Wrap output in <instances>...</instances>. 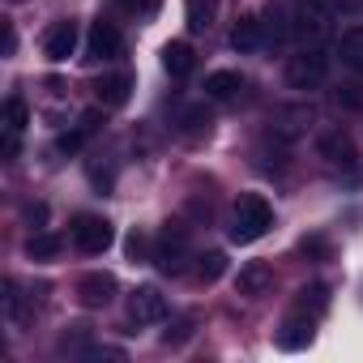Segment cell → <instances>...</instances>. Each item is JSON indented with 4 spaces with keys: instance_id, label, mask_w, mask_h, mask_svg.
<instances>
[{
    "instance_id": "1",
    "label": "cell",
    "mask_w": 363,
    "mask_h": 363,
    "mask_svg": "<svg viewBox=\"0 0 363 363\" xmlns=\"http://www.w3.org/2000/svg\"><path fill=\"white\" fill-rule=\"evenodd\" d=\"M274 227V210L261 193H244L231 210V240L235 244H257L261 235H269Z\"/></svg>"
},
{
    "instance_id": "7",
    "label": "cell",
    "mask_w": 363,
    "mask_h": 363,
    "mask_svg": "<svg viewBox=\"0 0 363 363\" xmlns=\"http://www.w3.org/2000/svg\"><path fill=\"white\" fill-rule=\"evenodd\" d=\"M128 316L137 325H158L167 320V299L158 295V286H137L133 299H128Z\"/></svg>"
},
{
    "instance_id": "6",
    "label": "cell",
    "mask_w": 363,
    "mask_h": 363,
    "mask_svg": "<svg viewBox=\"0 0 363 363\" xmlns=\"http://www.w3.org/2000/svg\"><path fill=\"white\" fill-rule=\"evenodd\" d=\"M312 329H316V316L295 308V312L282 320V329L274 333V342H278V350H303V346L312 342Z\"/></svg>"
},
{
    "instance_id": "3",
    "label": "cell",
    "mask_w": 363,
    "mask_h": 363,
    "mask_svg": "<svg viewBox=\"0 0 363 363\" xmlns=\"http://www.w3.org/2000/svg\"><path fill=\"white\" fill-rule=\"evenodd\" d=\"M111 240H116V231H111V223H107V218H99V214H82V218H73V244H77L86 257L107 252V248H111Z\"/></svg>"
},
{
    "instance_id": "26",
    "label": "cell",
    "mask_w": 363,
    "mask_h": 363,
    "mask_svg": "<svg viewBox=\"0 0 363 363\" xmlns=\"http://www.w3.org/2000/svg\"><path fill=\"white\" fill-rule=\"evenodd\" d=\"M13 48H18V35H13V26L5 22V56H13Z\"/></svg>"
},
{
    "instance_id": "5",
    "label": "cell",
    "mask_w": 363,
    "mask_h": 363,
    "mask_svg": "<svg viewBox=\"0 0 363 363\" xmlns=\"http://www.w3.org/2000/svg\"><path fill=\"white\" fill-rule=\"evenodd\" d=\"M120 56H124L120 30L107 26V22H99V26L90 30V39H86V60H90V65H111V60H120Z\"/></svg>"
},
{
    "instance_id": "12",
    "label": "cell",
    "mask_w": 363,
    "mask_h": 363,
    "mask_svg": "<svg viewBox=\"0 0 363 363\" xmlns=\"http://www.w3.org/2000/svg\"><path fill=\"white\" fill-rule=\"evenodd\" d=\"M99 124H103V111H86V116H82V120H77L69 133H60L56 150H60V154H77V150H82V145H86V141L99 133Z\"/></svg>"
},
{
    "instance_id": "15",
    "label": "cell",
    "mask_w": 363,
    "mask_h": 363,
    "mask_svg": "<svg viewBox=\"0 0 363 363\" xmlns=\"http://www.w3.org/2000/svg\"><path fill=\"white\" fill-rule=\"evenodd\" d=\"M94 94H99L103 107H124L128 94H133V77H128V73H111V77H103V82L94 86Z\"/></svg>"
},
{
    "instance_id": "23",
    "label": "cell",
    "mask_w": 363,
    "mask_h": 363,
    "mask_svg": "<svg viewBox=\"0 0 363 363\" xmlns=\"http://www.w3.org/2000/svg\"><path fill=\"white\" fill-rule=\"evenodd\" d=\"M223 269H227V257H223V252H206V257H201V265H197L201 282H214V278H223Z\"/></svg>"
},
{
    "instance_id": "24",
    "label": "cell",
    "mask_w": 363,
    "mask_h": 363,
    "mask_svg": "<svg viewBox=\"0 0 363 363\" xmlns=\"http://www.w3.org/2000/svg\"><path fill=\"white\" fill-rule=\"evenodd\" d=\"M116 5H124L128 13H154V9L162 5V0H116Z\"/></svg>"
},
{
    "instance_id": "10",
    "label": "cell",
    "mask_w": 363,
    "mask_h": 363,
    "mask_svg": "<svg viewBox=\"0 0 363 363\" xmlns=\"http://www.w3.org/2000/svg\"><path fill=\"white\" fill-rule=\"evenodd\" d=\"M269 282H274V269H269L265 261H248V265H240V274H235V295L257 299V295L269 291Z\"/></svg>"
},
{
    "instance_id": "21",
    "label": "cell",
    "mask_w": 363,
    "mask_h": 363,
    "mask_svg": "<svg viewBox=\"0 0 363 363\" xmlns=\"http://www.w3.org/2000/svg\"><path fill=\"white\" fill-rule=\"evenodd\" d=\"M325 303H329L325 286H303V291H299V299H295V308H299V312H312V316H320V312H325Z\"/></svg>"
},
{
    "instance_id": "20",
    "label": "cell",
    "mask_w": 363,
    "mask_h": 363,
    "mask_svg": "<svg viewBox=\"0 0 363 363\" xmlns=\"http://www.w3.org/2000/svg\"><path fill=\"white\" fill-rule=\"evenodd\" d=\"M65 248V240L60 235H52V231H43V235H35L30 244H26V252H30V261H52L56 252Z\"/></svg>"
},
{
    "instance_id": "11",
    "label": "cell",
    "mask_w": 363,
    "mask_h": 363,
    "mask_svg": "<svg viewBox=\"0 0 363 363\" xmlns=\"http://www.w3.org/2000/svg\"><path fill=\"white\" fill-rule=\"evenodd\" d=\"M111 295H116V278H111V274H86V278L77 282V299H82L86 308H107Z\"/></svg>"
},
{
    "instance_id": "13",
    "label": "cell",
    "mask_w": 363,
    "mask_h": 363,
    "mask_svg": "<svg viewBox=\"0 0 363 363\" xmlns=\"http://www.w3.org/2000/svg\"><path fill=\"white\" fill-rule=\"evenodd\" d=\"M316 150H320V158L333 162V167H354V162H359V154H354V145H350L346 133H325Z\"/></svg>"
},
{
    "instance_id": "18",
    "label": "cell",
    "mask_w": 363,
    "mask_h": 363,
    "mask_svg": "<svg viewBox=\"0 0 363 363\" xmlns=\"http://www.w3.org/2000/svg\"><path fill=\"white\" fill-rule=\"evenodd\" d=\"M337 56H342V65H346V69L363 73V26L342 30V39H337Z\"/></svg>"
},
{
    "instance_id": "9",
    "label": "cell",
    "mask_w": 363,
    "mask_h": 363,
    "mask_svg": "<svg viewBox=\"0 0 363 363\" xmlns=\"http://www.w3.org/2000/svg\"><path fill=\"white\" fill-rule=\"evenodd\" d=\"M30 124V111H26V99H5V158H18V141Z\"/></svg>"
},
{
    "instance_id": "14",
    "label": "cell",
    "mask_w": 363,
    "mask_h": 363,
    "mask_svg": "<svg viewBox=\"0 0 363 363\" xmlns=\"http://www.w3.org/2000/svg\"><path fill=\"white\" fill-rule=\"evenodd\" d=\"M231 48H235L240 56H248V52H261V48H265V22H257V18H244V22L231 30Z\"/></svg>"
},
{
    "instance_id": "19",
    "label": "cell",
    "mask_w": 363,
    "mask_h": 363,
    "mask_svg": "<svg viewBox=\"0 0 363 363\" xmlns=\"http://www.w3.org/2000/svg\"><path fill=\"white\" fill-rule=\"evenodd\" d=\"M162 69L171 77H189L193 73V48L189 43H167L162 48Z\"/></svg>"
},
{
    "instance_id": "22",
    "label": "cell",
    "mask_w": 363,
    "mask_h": 363,
    "mask_svg": "<svg viewBox=\"0 0 363 363\" xmlns=\"http://www.w3.org/2000/svg\"><path fill=\"white\" fill-rule=\"evenodd\" d=\"M210 22H214V0H189V26L210 30Z\"/></svg>"
},
{
    "instance_id": "2",
    "label": "cell",
    "mask_w": 363,
    "mask_h": 363,
    "mask_svg": "<svg viewBox=\"0 0 363 363\" xmlns=\"http://www.w3.org/2000/svg\"><path fill=\"white\" fill-rule=\"evenodd\" d=\"M329 73V56L312 43V48H299L291 60H286V86L291 90H316Z\"/></svg>"
},
{
    "instance_id": "16",
    "label": "cell",
    "mask_w": 363,
    "mask_h": 363,
    "mask_svg": "<svg viewBox=\"0 0 363 363\" xmlns=\"http://www.w3.org/2000/svg\"><path fill=\"white\" fill-rule=\"evenodd\" d=\"M179 252H184V231H179V227H167V231L158 235V252H154L158 269H179Z\"/></svg>"
},
{
    "instance_id": "8",
    "label": "cell",
    "mask_w": 363,
    "mask_h": 363,
    "mask_svg": "<svg viewBox=\"0 0 363 363\" xmlns=\"http://www.w3.org/2000/svg\"><path fill=\"white\" fill-rule=\"evenodd\" d=\"M73 52H77V22H56L48 30V39H43V56L52 65H65Z\"/></svg>"
},
{
    "instance_id": "4",
    "label": "cell",
    "mask_w": 363,
    "mask_h": 363,
    "mask_svg": "<svg viewBox=\"0 0 363 363\" xmlns=\"http://www.w3.org/2000/svg\"><path fill=\"white\" fill-rule=\"evenodd\" d=\"M329 22H333V13L320 5V0H303V5L291 13V35H299V39H308V43H320L325 35H329Z\"/></svg>"
},
{
    "instance_id": "17",
    "label": "cell",
    "mask_w": 363,
    "mask_h": 363,
    "mask_svg": "<svg viewBox=\"0 0 363 363\" xmlns=\"http://www.w3.org/2000/svg\"><path fill=\"white\" fill-rule=\"evenodd\" d=\"M240 90H244V77H240L235 69H218V73H210V77H206V94H210V99H218V103L235 99Z\"/></svg>"
},
{
    "instance_id": "25",
    "label": "cell",
    "mask_w": 363,
    "mask_h": 363,
    "mask_svg": "<svg viewBox=\"0 0 363 363\" xmlns=\"http://www.w3.org/2000/svg\"><path fill=\"white\" fill-rule=\"evenodd\" d=\"M320 5H325L329 13H342V9H354V0H320Z\"/></svg>"
}]
</instances>
